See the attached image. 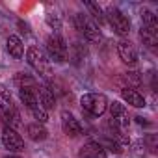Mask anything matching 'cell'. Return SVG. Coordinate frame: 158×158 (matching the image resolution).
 Listing matches in <instances>:
<instances>
[{"label": "cell", "mask_w": 158, "mask_h": 158, "mask_svg": "<svg viewBox=\"0 0 158 158\" xmlns=\"http://www.w3.org/2000/svg\"><path fill=\"white\" fill-rule=\"evenodd\" d=\"M80 106L89 115L99 117L108 110V99L102 93H86V95L80 97Z\"/></svg>", "instance_id": "obj_1"}, {"label": "cell", "mask_w": 158, "mask_h": 158, "mask_svg": "<svg viewBox=\"0 0 158 158\" xmlns=\"http://www.w3.org/2000/svg\"><path fill=\"white\" fill-rule=\"evenodd\" d=\"M108 108H110V115H112L110 127L114 128V134L115 132H125L128 128V125H130V117H128L127 108L121 102H117V101L108 102Z\"/></svg>", "instance_id": "obj_2"}, {"label": "cell", "mask_w": 158, "mask_h": 158, "mask_svg": "<svg viewBox=\"0 0 158 158\" xmlns=\"http://www.w3.org/2000/svg\"><path fill=\"white\" fill-rule=\"evenodd\" d=\"M45 45H47V52H48L50 60H54L56 63H63L67 60L69 48H67V45H65V41L60 34H50L47 37Z\"/></svg>", "instance_id": "obj_3"}, {"label": "cell", "mask_w": 158, "mask_h": 158, "mask_svg": "<svg viewBox=\"0 0 158 158\" xmlns=\"http://www.w3.org/2000/svg\"><path fill=\"white\" fill-rule=\"evenodd\" d=\"M26 61L30 63V67L35 69V73H39V74H43V76H47V78L52 74V67H50L47 56H45L37 47H30V48L26 50Z\"/></svg>", "instance_id": "obj_4"}, {"label": "cell", "mask_w": 158, "mask_h": 158, "mask_svg": "<svg viewBox=\"0 0 158 158\" xmlns=\"http://www.w3.org/2000/svg\"><path fill=\"white\" fill-rule=\"evenodd\" d=\"M104 17L108 19V23H110V26L114 28L115 34H119V35H128V32H130V21H128V17L123 15L117 8L110 6V8L104 11Z\"/></svg>", "instance_id": "obj_5"}, {"label": "cell", "mask_w": 158, "mask_h": 158, "mask_svg": "<svg viewBox=\"0 0 158 158\" xmlns=\"http://www.w3.org/2000/svg\"><path fill=\"white\" fill-rule=\"evenodd\" d=\"M2 145L10 152H23L24 151V139L21 138V134L15 128H10V127H4V130H2Z\"/></svg>", "instance_id": "obj_6"}, {"label": "cell", "mask_w": 158, "mask_h": 158, "mask_svg": "<svg viewBox=\"0 0 158 158\" xmlns=\"http://www.w3.org/2000/svg\"><path fill=\"white\" fill-rule=\"evenodd\" d=\"M60 117H61V128L69 138H76V136L82 134V125L78 123V119L69 110H63Z\"/></svg>", "instance_id": "obj_7"}, {"label": "cell", "mask_w": 158, "mask_h": 158, "mask_svg": "<svg viewBox=\"0 0 158 158\" xmlns=\"http://www.w3.org/2000/svg\"><path fill=\"white\" fill-rule=\"evenodd\" d=\"M117 54H119L121 61L127 65H136V61H138V50L128 39H121L117 43Z\"/></svg>", "instance_id": "obj_8"}, {"label": "cell", "mask_w": 158, "mask_h": 158, "mask_svg": "<svg viewBox=\"0 0 158 158\" xmlns=\"http://www.w3.org/2000/svg\"><path fill=\"white\" fill-rule=\"evenodd\" d=\"M78 158H108V156H106V151H104V147L101 143L88 141L80 149V152H78Z\"/></svg>", "instance_id": "obj_9"}, {"label": "cell", "mask_w": 158, "mask_h": 158, "mask_svg": "<svg viewBox=\"0 0 158 158\" xmlns=\"http://www.w3.org/2000/svg\"><path fill=\"white\" fill-rule=\"evenodd\" d=\"M121 97H123V101L127 104H130L134 108H143L145 106V97L139 91L132 89V88H123L121 89Z\"/></svg>", "instance_id": "obj_10"}, {"label": "cell", "mask_w": 158, "mask_h": 158, "mask_svg": "<svg viewBox=\"0 0 158 158\" xmlns=\"http://www.w3.org/2000/svg\"><path fill=\"white\" fill-rule=\"evenodd\" d=\"M37 101H39V104H41L45 110H50V108H54V104H56V97H54L52 89L47 88V86H41V88H39V91H37Z\"/></svg>", "instance_id": "obj_11"}, {"label": "cell", "mask_w": 158, "mask_h": 158, "mask_svg": "<svg viewBox=\"0 0 158 158\" xmlns=\"http://www.w3.org/2000/svg\"><path fill=\"white\" fill-rule=\"evenodd\" d=\"M6 45H8V52H10L15 60H21V58H23V54H24V45H23V41H21L19 35H10L8 41H6Z\"/></svg>", "instance_id": "obj_12"}, {"label": "cell", "mask_w": 158, "mask_h": 158, "mask_svg": "<svg viewBox=\"0 0 158 158\" xmlns=\"http://www.w3.org/2000/svg\"><path fill=\"white\" fill-rule=\"evenodd\" d=\"M19 97H21L23 104H24L28 110L39 104V101H37V89H32V88H19Z\"/></svg>", "instance_id": "obj_13"}, {"label": "cell", "mask_w": 158, "mask_h": 158, "mask_svg": "<svg viewBox=\"0 0 158 158\" xmlns=\"http://www.w3.org/2000/svg\"><path fill=\"white\" fill-rule=\"evenodd\" d=\"M26 134H28V138H30L32 141H45V139L48 138L47 128H45L43 125H39V123L28 125V127H26Z\"/></svg>", "instance_id": "obj_14"}, {"label": "cell", "mask_w": 158, "mask_h": 158, "mask_svg": "<svg viewBox=\"0 0 158 158\" xmlns=\"http://www.w3.org/2000/svg\"><path fill=\"white\" fill-rule=\"evenodd\" d=\"M82 34H84V35H86V39H88V41H91V43H99V41L102 39V34H101L99 26H97L93 21H89V19H86V24H84Z\"/></svg>", "instance_id": "obj_15"}, {"label": "cell", "mask_w": 158, "mask_h": 158, "mask_svg": "<svg viewBox=\"0 0 158 158\" xmlns=\"http://www.w3.org/2000/svg\"><path fill=\"white\" fill-rule=\"evenodd\" d=\"M139 37H141L143 45H147L149 48H154V47L158 45V30H152V28L141 26V30H139Z\"/></svg>", "instance_id": "obj_16"}, {"label": "cell", "mask_w": 158, "mask_h": 158, "mask_svg": "<svg viewBox=\"0 0 158 158\" xmlns=\"http://www.w3.org/2000/svg\"><path fill=\"white\" fill-rule=\"evenodd\" d=\"M86 8H88V10H89V13L93 15V23H95L97 26L104 24L106 17H104V11H102V8H101L99 4H95V2H86Z\"/></svg>", "instance_id": "obj_17"}, {"label": "cell", "mask_w": 158, "mask_h": 158, "mask_svg": "<svg viewBox=\"0 0 158 158\" xmlns=\"http://www.w3.org/2000/svg\"><path fill=\"white\" fill-rule=\"evenodd\" d=\"M121 78L128 84V86H134V88H139L141 86V82H143V78H141V74L138 73V71H128V73H123L121 74ZM128 86H125V88H128ZM132 88V89H134Z\"/></svg>", "instance_id": "obj_18"}, {"label": "cell", "mask_w": 158, "mask_h": 158, "mask_svg": "<svg viewBox=\"0 0 158 158\" xmlns=\"http://www.w3.org/2000/svg\"><path fill=\"white\" fill-rule=\"evenodd\" d=\"M15 82L19 84V88H32V89H37L35 78H32V76L26 74V73H17V74H15Z\"/></svg>", "instance_id": "obj_19"}, {"label": "cell", "mask_w": 158, "mask_h": 158, "mask_svg": "<svg viewBox=\"0 0 158 158\" xmlns=\"http://www.w3.org/2000/svg\"><path fill=\"white\" fill-rule=\"evenodd\" d=\"M139 15H141L143 26H147V28H152V30H158V19H156V15H154V13H152L151 10L143 8Z\"/></svg>", "instance_id": "obj_20"}, {"label": "cell", "mask_w": 158, "mask_h": 158, "mask_svg": "<svg viewBox=\"0 0 158 158\" xmlns=\"http://www.w3.org/2000/svg\"><path fill=\"white\" fill-rule=\"evenodd\" d=\"M30 112H32V115L37 119V123H39V125H43V123H47V121H48V114H47V110H45L41 104H37V106L30 108Z\"/></svg>", "instance_id": "obj_21"}, {"label": "cell", "mask_w": 158, "mask_h": 158, "mask_svg": "<svg viewBox=\"0 0 158 158\" xmlns=\"http://www.w3.org/2000/svg\"><path fill=\"white\" fill-rule=\"evenodd\" d=\"M73 60L74 61H80V60H84V56H86V48L80 45V43H74L73 45Z\"/></svg>", "instance_id": "obj_22"}, {"label": "cell", "mask_w": 158, "mask_h": 158, "mask_svg": "<svg viewBox=\"0 0 158 158\" xmlns=\"http://www.w3.org/2000/svg\"><path fill=\"white\" fill-rule=\"evenodd\" d=\"M47 24H48L50 28L58 30V28L61 26V19H60V15H56V13H48V15H47Z\"/></svg>", "instance_id": "obj_23"}, {"label": "cell", "mask_w": 158, "mask_h": 158, "mask_svg": "<svg viewBox=\"0 0 158 158\" xmlns=\"http://www.w3.org/2000/svg\"><path fill=\"white\" fill-rule=\"evenodd\" d=\"M86 19H88V17H86L84 13H76V15H74V26H76L78 30H80V32L84 30V24H86Z\"/></svg>", "instance_id": "obj_24"}, {"label": "cell", "mask_w": 158, "mask_h": 158, "mask_svg": "<svg viewBox=\"0 0 158 158\" xmlns=\"http://www.w3.org/2000/svg\"><path fill=\"white\" fill-rule=\"evenodd\" d=\"M104 145H106V147H108V149H110L112 152H121V151H123V149H121V145H119V143H117L115 139H108V141H106Z\"/></svg>", "instance_id": "obj_25"}, {"label": "cell", "mask_w": 158, "mask_h": 158, "mask_svg": "<svg viewBox=\"0 0 158 158\" xmlns=\"http://www.w3.org/2000/svg\"><path fill=\"white\" fill-rule=\"evenodd\" d=\"M0 97L6 101V104H11V93H10L4 86H0Z\"/></svg>", "instance_id": "obj_26"}, {"label": "cell", "mask_w": 158, "mask_h": 158, "mask_svg": "<svg viewBox=\"0 0 158 158\" xmlns=\"http://www.w3.org/2000/svg\"><path fill=\"white\" fill-rule=\"evenodd\" d=\"M147 143H149V145H151V149L154 151V149H156V136H152V134H151V136H147Z\"/></svg>", "instance_id": "obj_27"}, {"label": "cell", "mask_w": 158, "mask_h": 158, "mask_svg": "<svg viewBox=\"0 0 158 158\" xmlns=\"http://www.w3.org/2000/svg\"><path fill=\"white\" fill-rule=\"evenodd\" d=\"M4 158H21V156H17V154H8V156H4Z\"/></svg>", "instance_id": "obj_28"}]
</instances>
